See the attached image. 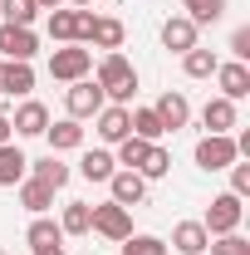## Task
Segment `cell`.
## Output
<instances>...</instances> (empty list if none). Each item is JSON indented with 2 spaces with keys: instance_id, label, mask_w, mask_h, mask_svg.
I'll return each mask as SVG.
<instances>
[{
  "instance_id": "obj_1",
  "label": "cell",
  "mask_w": 250,
  "mask_h": 255,
  "mask_svg": "<svg viewBox=\"0 0 250 255\" xmlns=\"http://www.w3.org/2000/svg\"><path fill=\"white\" fill-rule=\"evenodd\" d=\"M98 89H103V98H113V103H127V98L137 94V69L113 49V54H103V64H98Z\"/></svg>"
},
{
  "instance_id": "obj_2",
  "label": "cell",
  "mask_w": 250,
  "mask_h": 255,
  "mask_svg": "<svg viewBox=\"0 0 250 255\" xmlns=\"http://www.w3.org/2000/svg\"><path fill=\"white\" fill-rule=\"evenodd\" d=\"M241 216H246L241 196H236V191H221V196H211L201 226H206V236H231V231H241Z\"/></svg>"
},
{
  "instance_id": "obj_3",
  "label": "cell",
  "mask_w": 250,
  "mask_h": 255,
  "mask_svg": "<svg viewBox=\"0 0 250 255\" xmlns=\"http://www.w3.org/2000/svg\"><path fill=\"white\" fill-rule=\"evenodd\" d=\"M89 69H94V49H84V44H64L49 54V79H59V84L89 79Z\"/></svg>"
},
{
  "instance_id": "obj_4",
  "label": "cell",
  "mask_w": 250,
  "mask_h": 255,
  "mask_svg": "<svg viewBox=\"0 0 250 255\" xmlns=\"http://www.w3.org/2000/svg\"><path fill=\"white\" fill-rule=\"evenodd\" d=\"M236 157H241V152H236V137H231V132H206V137L196 142V167H206V172H226Z\"/></svg>"
},
{
  "instance_id": "obj_5",
  "label": "cell",
  "mask_w": 250,
  "mask_h": 255,
  "mask_svg": "<svg viewBox=\"0 0 250 255\" xmlns=\"http://www.w3.org/2000/svg\"><path fill=\"white\" fill-rule=\"evenodd\" d=\"M89 10H49V39H59V44H84V34H89Z\"/></svg>"
},
{
  "instance_id": "obj_6",
  "label": "cell",
  "mask_w": 250,
  "mask_h": 255,
  "mask_svg": "<svg viewBox=\"0 0 250 255\" xmlns=\"http://www.w3.org/2000/svg\"><path fill=\"white\" fill-rule=\"evenodd\" d=\"M103 103H108V98H103V89H98L94 79H74V84H69V94H64L69 118H94Z\"/></svg>"
},
{
  "instance_id": "obj_7",
  "label": "cell",
  "mask_w": 250,
  "mask_h": 255,
  "mask_svg": "<svg viewBox=\"0 0 250 255\" xmlns=\"http://www.w3.org/2000/svg\"><path fill=\"white\" fill-rule=\"evenodd\" d=\"M94 231H98V236H108V241H127V236H132V216H127V206H118V201L94 206Z\"/></svg>"
},
{
  "instance_id": "obj_8",
  "label": "cell",
  "mask_w": 250,
  "mask_h": 255,
  "mask_svg": "<svg viewBox=\"0 0 250 255\" xmlns=\"http://www.w3.org/2000/svg\"><path fill=\"white\" fill-rule=\"evenodd\" d=\"M0 54H5V59L30 64L34 54H39V39H34V30H25V25H0Z\"/></svg>"
},
{
  "instance_id": "obj_9",
  "label": "cell",
  "mask_w": 250,
  "mask_h": 255,
  "mask_svg": "<svg viewBox=\"0 0 250 255\" xmlns=\"http://www.w3.org/2000/svg\"><path fill=\"white\" fill-rule=\"evenodd\" d=\"M25 241H30V255H64V231H59V221L34 216V226L25 231Z\"/></svg>"
},
{
  "instance_id": "obj_10",
  "label": "cell",
  "mask_w": 250,
  "mask_h": 255,
  "mask_svg": "<svg viewBox=\"0 0 250 255\" xmlns=\"http://www.w3.org/2000/svg\"><path fill=\"white\" fill-rule=\"evenodd\" d=\"M123 20H113V15H94L89 20V34H84V44H94V49H123Z\"/></svg>"
},
{
  "instance_id": "obj_11",
  "label": "cell",
  "mask_w": 250,
  "mask_h": 255,
  "mask_svg": "<svg viewBox=\"0 0 250 255\" xmlns=\"http://www.w3.org/2000/svg\"><path fill=\"white\" fill-rule=\"evenodd\" d=\"M10 128H15L20 137H44V128H49V108H44L39 98H25V103L15 108V118H10Z\"/></svg>"
},
{
  "instance_id": "obj_12",
  "label": "cell",
  "mask_w": 250,
  "mask_h": 255,
  "mask_svg": "<svg viewBox=\"0 0 250 255\" xmlns=\"http://www.w3.org/2000/svg\"><path fill=\"white\" fill-rule=\"evenodd\" d=\"M30 89H34V69L30 64H20V59L0 64V94L5 98H30Z\"/></svg>"
},
{
  "instance_id": "obj_13",
  "label": "cell",
  "mask_w": 250,
  "mask_h": 255,
  "mask_svg": "<svg viewBox=\"0 0 250 255\" xmlns=\"http://www.w3.org/2000/svg\"><path fill=\"white\" fill-rule=\"evenodd\" d=\"M94 118H98V137H103V142H123V137H132V123H127L123 103H103Z\"/></svg>"
},
{
  "instance_id": "obj_14",
  "label": "cell",
  "mask_w": 250,
  "mask_h": 255,
  "mask_svg": "<svg viewBox=\"0 0 250 255\" xmlns=\"http://www.w3.org/2000/svg\"><path fill=\"white\" fill-rule=\"evenodd\" d=\"M216 84H221V98L241 103V98L250 94V69H246L241 59H231V64H216Z\"/></svg>"
},
{
  "instance_id": "obj_15",
  "label": "cell",
  "mask_w": 250,
  "mask_h": 255,
  "mask_svg": "<svg viewBox=\"0 0 250 255\" xmlns=\"http://www.w3.org/2000/svg\"><path fill=\"white\" fill-rule=\"evenodd\" d=\"M152 113H157V123L167 128V132H177V128H187L191 103H187V94H162V98L152 103Z\"/></svg>"
},
{
  "instance_id": "obj_16",
  "label": "cell",
  "mask_w": 250,
  "mask_h": 255,
  "mask_svg": "<svg viewBox=\"0 0 250 255\" xmlns=\"http://www.w3.org/2000/svg\"><path fill=\"white\" fill-rule=\"evenodd\" d=\"M108 191H113V201H118V206L132 211V206L147 196V182H142L137 172H127V167H123V172H113V177H108Z\"/></svg>"
},
{
  "instance_id": "obj_17",
  "label": "cell",
  "mask_w": 250,
  "mask_h": 255,
  "mask_svg": "<svg viewBox=\"0 0 250 255\" xmlns=\"http://www.w3.org/2000/svg\"><path fill=\"white\" fill-rule=\"evenodd\" d=\"M206 246H211V236H206V226H201V221H177V226H172V251L206 255Z\"/></svg>"
},
{
  "instance_id": "obj_18",
  "label": "cell",
  "mask_w": 250,
  "mask_h": 255,
  "mask_svg": "<svg viewBox=\"0 0 250 255\" xmlns=\"http://www.w3.org/2000/svg\"><path fill=\"white\" fill-rule=\"evenodd\" d=\"M162 44H167L172 54H187V49H196V25H191L187 15H172V20L162 25Z\"/></svg>"
},
{
  "instance_id": "obj_19",
  "label": "cell",
  "mask_w": 250,
  "mask_h": 255,
  "mask_svg": "<svg viewBox=\"0 0 250 255\" xmlns=\"http://www.w3.org/2000/svg\"><path fill=\"white\" fill-rule=\"evenodd\" d=\"M25 177H30V157H25L15 142H5V147H0V187H20Z\"/></svg>"
},
{
  "instance_id": "obj_20",
  "label": "cell",
  "mask_w": 250,
  "mask_h": 255,
  "mask_svg": "<svg viewBox=\"0 0 250 255\" xmlns=\"http://www.w3.org/2000/svg\"><path fill=\"white\" fill-rule=\"evenodd\" d=\"M44 137H49L54 152H74V147H84V128H79V118H59V123H49V128H44Z\"/></svg>"
},
{
  "instance_id": "obj_21",
  "label": "cell",
  "mask_w": 250,
  "mask_h": 255,
  "mask_svg": "<svg viewBox=\"0 0 250 255\" xmlns=\"http://www.w3.org/2000/svg\"><path fill=\"white\" fill-rule=\"evenodd\" d=\"M201 123H206V132H231L236 128V103L231 98H206V108H201Z\"/></svg>"
},
{
  "instance_id": "obj_22",
  "label": "cell",
  "mask_w": 250,
  "mask_h": 255,
  "mask_svg": "<svg viewBox=\"0 0 250 255\" xmlns=\"http://www.w3.org/2000/svg\"><path fill=\"white\" fill-rule=\"evenodd\" d=\"M59 231L64 236H89V231H94V206H89V201H69L64 216H59Z\"/></svg>"
},
{
  "instance_id": "obj_23",
  "label": "cell",
  "mask_w": 250,
  "mask_h": 255,
  "mask_svg": "<svg viewBox=\"0 0 250 255\" xmlns=\"http://www.w3.org/2000/svg\"><path fill=\"white\" fill-rule=\"evenodd\" d=\"M20 206H25V211H34V216H44V211L54 206V187H44V182L25 177V182H20Z\"/></svg>"
},
{
  "instance_id": "obj_24",
  "label": "cell",
  "mask_w": 250,
  "mask_h": 255,
  "mask_svg": "<svg viewBox=\"0 0 250 255\" xmlns=\"http://www.w3.org/2000/svg\"><path fill=\"white\" fill-rule=\"evenodd\" d=\"M30 177L34 182H44V187H69V167H64L59 157H54V152H49V157H39V162H30Z\"/></svg>"
},
{
  "instance_id": "obj_25",
  "label": "cell",
  "mask_w": 250,
  "mask_h": 255,
  "mask_svg": "<svg viewBox=\"0 0 250 255\" xmlns=\"http://www.w3.org/2000/svg\"><path fill=\"white\" fill-rule=\"evenodd\" d=\"M113 172H118L113 152H84V162H79V177L84 182H108Z\"/></svg>"
},
{
  "instance_id": "obj_26",
  "label": "cell",
  "mask_w": 250,
  "mask_h": 255,
  "mask_svg": "<svg viewBox=\"0 0 250 255\" xmlns=\"http://www.w3.org/2000/svg\"><path fill=\"white\" fill-rule=\"evenodd\" d=\"M182 10H187V20L201 30V25H216L221 15H226V0H182Z\"/></svg>"
},
{
  "instance_id": "obj_27",
  "label": "cell",
  "mask_w": 250,
  "mask_h": 255,
  "mask_svg": "<svg viewBox=\"0 0 250 255\" xmlns=\"http://www.w3.org/2000/svg\"><path fill=\"white\" fill-rule=\"evenodd\" d=\"M127 123H132V137H142V142H157L167 128L157 123V113L152 108H127Z\"/></svg>"
},
{
  "instance_id": "obj_28",
  "label": "cell",
  "mask_w": 250,
  "mask_h": 255,
  "mask_svg": "<svg viewBox=\"0 0 250 255\" xmlns=\"http://www.w3.org/2000/svg\"><path fill=\"white\" fill-rule=\"evenodd\" d=\"M216 64H221V59L211 54V49H201V44L182 54V69H187V79H211V74H216Z\"/></svg>"
},
{
  "instance_id": "obj_29",
  "label": "cell",
  "mask_w": 250,
  "mask_h": 255,
  "mask_svg": "<svg viewBox=\"0 0 250 255\" xmlns=\"http://www.w3.org/2000/svg\"><path fill=\"white\" fill-rule=\"evenodd\" d=\"M167 172H172V152L152 142L147 157H142V167H137V177H142V182H157V177H167Z\"/></svg>"
},
{
  "instance_id": "obj_30",
  "label": "cell",
  "mask_w": 250,
  "mask_h": 255,
  "mask_svg": "<svg viewBox=\"0 0 250 255\" xmlns=\"http://www.w3.org/2000/svg\"><path fill=\"white\" fill-rule=\"evenodd\" d=\"M0 15H5V25H25V30H30L34 15H39V5H34V0H0Z\"/></svg>"
},
{
  "instance_id": "obj_31",
  "label": "cell",
  "mask_w": 250,
  "mask_h": 255,
  "mask_svg": "<svg viewBox=\"0 0 250 255\" xmlns=\"http://www.w3.org/2000/svg\"><path fill=\"white\" fill-rule=\"evenodd\" d=\"M147 147H152V142H142V137H123V142H118V167H127V172H137V167H142V157H147Z\"/></svg>"
},
{
  "instance_id": "obj_32",
  "label": "cell",
  "mask_w": 250,
  "mask_h": 255,
  "mask_svg": "<svg viewBox=\"0 0 250 255\" xmlns=\"http://www.w3.org/2000/svg\"><path fill=\"white\" fill-rule=\"evenodd\" d=\"M206 251H211V255H250V241L241 236V231H231V236H211Z\"/></svg>"
},
{
  "instance_id": "obj_33",
  "label": "cell",
  "mask_w": 250,
  "mask_h": 255,
  "mask_svg": "<svg viewBox=\"0 0 250 255\" xmlns=\"http://www.w3.org/2000/svg\"><path fill=\"white\" fill-rule=\"evenodd\" d=\"M118 246H123V255H167V241H157V236H127Z\"/></svg>"
},
{
  "instance_id": "obj_34",
  "label": "cell",
  "mask_w": 250,
  "mask_h": 255,
  "mask_svg": "<svg viewBox=\"0 0 250 255\" xmlns=\"http://www.w3.org/2000/svg\"><path fill=\"white\" fill-rule=\"evenodd\" d=\"M226 172H231V191L246 201V196H250V162H241V157H236L231 167H226Z\"/></svg>"
},
{
  "instance_id": "obj_35",
  "label": "cell",
  "mask_w": 250,
  "mask_h": 255,
  "mask_svg": "<svg viewBox=\"0 0 250 255\" xmlns=\"http://www.w3.org/2000/svg\"><path fill=\"white\" fill-rule=\"evenodd\" d=\"M231 54H236V59H241V64L250 59V25H241V30L231 34Z\"/></svg>"
},
{
  "instance_id": "obj_36",
  "label": "cell",
  "mask_w": 250,
  "mask_h": 255,
  "mask_svg": "<svg viewBox=\"0 0 250 255\" xmlns=\"http://www.w3.org/2000/svg\"><path fill=\"white\" fill-rule=\"evenodd\" d=\"M5 142H15V128H10V118H5V113H0V147H5Z\"/></svg>"
},
{
  "instance_id": "obj_37",
  "label": "cell",
  "mask_w": 250,
  "mask_h": 255,
  "mask_svg": "<svg viewBox=\"0 0 250 255\" xmlns=\"http://www.w3.org/2000/svg\"><path fill=\"white\" fill-rule=\"evenodd\" d=\"M34 5H39V10H59L64 0H34Z\"/></svg>"
},
{
  "instance_id": "obj_38",
  "label": "cell",
  "mask_w": 250,
  "mask_h": 255,
  "mask_svg": "<svg viewBox=\"0 0 250 255\" xmlns=\"http://www.w3.org/2000/svg\"><path fill=\"white\" fill-rule=\"evenodd\" d=\"M69 5H74V10H84V5H94V0H69Z\"/></svg>"
},
{
  "instance_id": "obj_39",
  "label": "cell",
  "mask_w": 250,
  "mask_h": 255,
  "mask_svg": "<svg viewBox=\"0 0 250 255\" xmlns=\"http://www.w3.org/2000/svg\"><path fill=\"white\" fill-rule=\"evenodd\" d=\"M0 255H5V251H0Z\"/></svg>"
}]
</instances>
